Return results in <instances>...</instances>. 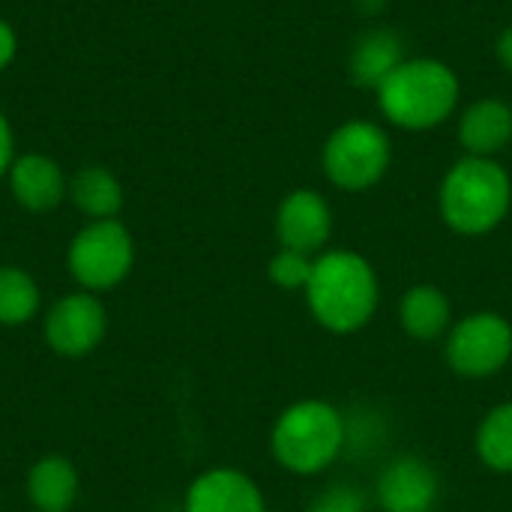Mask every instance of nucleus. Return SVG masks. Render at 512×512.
Listing matches in <instances>:
<instances>
[{"label": "nucleus", "mask_w": 512, "mask_h": 512, "mask_svg": "<svg viewBox=\"0 0 512 512\" xmlns=\"http://www.w3.org/2000/svg\"><path fill=\"white\" fill-rule=\"evenodd\" d=\"M381 300L375 267L351 249L321 252L312 264L306 285V303L312 318L330 333L363 330Z\"/></svg>", "instance_id": "1"}, {"label": "nucleus", "mask_w": 512, "mask_h": 512, "mask_svg": "<svg viewBox=\"0 0 512 512\" xmlns=\"http://www.w3.org/2000/svg\"><path fill=\"white\" fill-rule=\"evenodd\" d=\"M375 93L381 114L393 126L426 132L453 117L459 105V78L435 57H405Z\"/></svg>", "instance_id": "2"}, {"label": "nucleus", "mask_w": 512, "mask_h": 512, "mask_svg": "<svg viewBox=\"0 0 512 512\" xmlns=\"http://www.w3.org/2000/svg\"><path fill=\"white\" fill-rule=\"evenodd\" d=\"M512 204V183L504 165L483 156H462L441 183V216L465 237L495 231Z\"/></svg>", "instance_id": "3"}, {"label": "nucleus", "mask_w": 512, "mask_h": 512, "mask_svg": "<svg viewBox=\"0 0 512 512\" xmlns=\"http://www.w3.org/2000/svg\"><path fill=\"white\" fill-rule=\"evenodd\" d=\"M345 441L348 429L339 408L321 399H303L279 414L270 435V450L285 471L312 477L339 459Z\"/></svg>", "instance_id": "4"}, {"label": "nucleus", "mask_w": 512, "mask_h": 512, "mask_svg": "<svg viewBox=\"0 0 512 512\" xmlns=\"http://www.w3.org/2000/svg\"><path fill=\"white\" fill-rule=\"evenodd\" d=\"M393 147L387 132L369 120L342 123L324 144V174L345 192H366L387 174Z\"/></svg>", "instance_id": "5"}, {"label": "nucleus", "mask_w": 512, "mask_h": 512, "mask_svg": "<svg viewBox=\"0 0 512 512\" xmlns=\"http://www.w3.org/2000/svg\"><path fill=\"white\" fill-rule=\"evenodd\" d=\"M132 264H135V243L126 225H120L117 219H99L84 225L72 237L66 252V267L72 279L81 285V291L90 294L111 291L120 282H126Z\"/></svg>", "instance_id": "6"}, {"label": "nucleus", "mask_w": 512, "mask_h": 512, "mask_svg": "<svg viewBox=\"0 0 512 512\" xmlns=\"http://www.w3.org/2000/svg\"><path fill=\"white\" fill-rule=\"evenodd\" d=\"M512 357V324L498 312H474L450 327L447 363L462 378H492Z\"/></svg>", "instance_id": "7"}, {"label": "nucleus", "mask_w": 512, "mask_h": 512, "mask_svg": "<svg viewBox=\"0 0 512 512\" xmlns=\"http://www.w3.org/2000/svg\"><path fill=\"white\" fill-rule=\"evenodd\" d=\"M108 330V312L102 300L90 291H72L63 294L42 321L45 345L69 360L93 354Z\"/></svg>", "instance_id": "8"}, {"label": "nucleus", "mask_w": 512, "mask_h": 512, "mask_svg": "<svg viewBox=\"0 0 512 512\" xmlns=\"http://www.w3.org/2000/svg\"><path fill=\"white\" fill-rule=\"evenodd\" d=\"M384 512H432L441 501V477L423 456H399L378 477Z\"/></svg>", "instance_id": "9"}, {"label": "nucleus", "mask_w": 512, "mask_h": 512, "mask_svg": "<svg viewBox=\"0 0 512 512\" xmlns=\"http://www.w3.org/2000/svg\"><path fill=\"white\" fill-rule=\"evenodd\" d=\"M333 231V213L324 195L312 189H297L282 198L276 210V237L282 249L315 255L327 246Z\"/></svg>", "instance_id": "10"}, {"label": "nucleus", "mask_w": 512, "mask_h": 512, "mask_svg": "<svg viewBox=\"0 0 512 512\" xmlns=\"http://www.w3.org/2000/svg\"><path fill=\"white\" fill-rule=\"evenodd\" d=\"M186 512H267L258 483L237 468H210L186 489Z\"/></svg>", "instance_id": "11"}, {"label": "nucleus", "mask_w": 512, "mask_h": 512, "mask_svg": "<svg viewBox=\"0 0 512 512\" xmlns=\"http://www.w3.org/2000/svg\"><path fill=\"white\" fill-rule=\"evenodd\" d=\"M12 198L30 213H51L66 198V177L60 165L42 153L18 156L9 168Z\"/></svg>", "instance_id": "12"}, {"label": "nucleus", "mask_w": 512, "mask_h": 512, "mask_svg": "<svg viewBox=\"0 0 512 512\" xmlns=\"http://www.w3.org/2000/svg\"><path fill=\"white\" fill-rule=\"evenodd\" d=\"M459 141L468 156L495 159L512 141V108L501 99H480L459 117Z\"/></svg>", "instance_id": "13"}, {"label": "nucleus", "mask_w": 512, "mask_h": 512, "mask_svg": "<svg viewBox=\"0 0 512 512\" xmlns=\"http://www.w3.org/2000/svg\"><path fill=\"white\" fill-rule=\"evenodd\" d=\"M78 486V471L66 456H42L27 471V501L36 512H69Z\"/></svg>", "instance_id": "14"}, {"label": "nucleus", "mask_w": 512, "mask_h": 512, "mask_svg": "<svg viewBox=\"0 0 512 512\" xmlns=\"http://www.w3.org/2000/svg\"><path fill=\"white\" fill-rule=\"evenodd\" d=\"M402 60H405L402 36L396 30L375 27V30L363 33L351 51V81L357 87L378 90Z\"/></svg>", "instance_id": "15"}, {"label": "nucleus", "mask_w": 512, "mask_h": 512, "mask_svg": "<svg viewBox=\"0 0 512 512\" xmlns=\"http://www.w3.org/2000/svg\"><path fill=\"white\" fill-rule=\"evenodd\" d=\"M399 321L417 342H435L453 327V306L435 285H414L399 303Z\"/></svg>", "instance_id": "16"}, {"label": "nucleus", "mask_w": 512, "mask_h": 512, "mask_svg": "<svg viewBox=\"0 0 512 512\" xmlns=\"http://www.w3.org/2000/svg\"><path fill=\"white\" fill-rule=\"evenodd\" d=\"M69 195L75 201V207L90 216V222L99 219H117L120 207H123V186L120 180L99 165H87L81 168L72 183H69Z\"/></svg>", "instance_id": "17"}, {"label": "nucleus", "mask_w": 512, "mask_h": 512, "mask_svg": "<svg viewBox=\"0 0 512 512\" xmlns=\"http://www.w3.org/2000/svg\"><path fill=\"white\" fill-rule=\"evenodd\" d=\"M42 294L36 279L12 264L0 267V327H24L39 315Z\"/></svg>", "instance_id": "18"}, {"label": "nucleus", "mask_w": 512, "mask_h": 512, "mask_svg": "<svg viewBox=\"0 0 512 512\" xmlns=\"http://www.w3.org/2000/svg\"><path fill=\"white\" fill-rule=\"evenodd\" d=\"M477 456L489 471L512 474V402L492 408L477 429Z\"/></svg>", "instance_id": "19"}, {"label": "nucleus", "mask_w": 512, "mask_h": 512, "mask_svg": "<svg viewBox=\"0 0 512 512\" xmlns=\"http://www.w3.org/2000/svg\"><path fill=\"white\" fill-rule=\"evenodd\" d=\"M312 264H315V258H309L303 252L279 249L267 264V276L282 291H306L309 276H312Z\"/></svg>", "instance_id": "20"}, {"label": "nucleus", "mask_w": 512, "mask_h": 512, "mask_svg": "<svg viewBox=\"0 0 512 512\" xmlns=\"http://www.w3.org/2000/svg\"><path fill=\"white\" fill-rule=\"evenodd\" d=\"M309 512H366V495L354 486H330L312 501Z\"/></svg>", "instance_id": "21"}, {"label": "nucleus", "mask_w": 512, "mask_h": 512, "mask_svg": "<svg viewBox=\"0 0 512 512\" xmlns=\"http://www.w3.org/2000/svg\"><path fill=\"white\" fill-rule=\"evenodd\" d=\"M12 162H15V159H12V129H9L6 117L0 114V177L9 174Z\"/></svg>", "instance_id": "22"}, {"label": "nucleus", "mask_w": 512, "mask_h": 512, "mask_svg": "<svg viewBox=\"0 0 512 512\" xmlns=\"http://www.w3.org/2000/svg\"><path fill=\"white\" fill-rule=\"evenodd\" d=\"M15 48H18V42H15V33H12V27L0 18V69H6L9 63H12V57H15Z\"/></svg>", "instance_id": "23"}, {"label": "nucleus", "mask_w": 512, "mask_h": 512, "mask_svg": "<svg viewBox=\"0 0 512 512\" xmlns=\"http://www.w3.org/2000/svg\"><path fill=\"white\" fill-rule=\"evenodd\" d=\"M498 60L504 63L507 72H512V27H507L498 39Z\"/></svg>", "instance_id": "24"}, {"label": "nucleus", "mask_w": 512, "mask_h": 512, "mask_svg": "<svg viewBox=\"0 0 512 512\" xmlns=\"http://www.w3.org/2000/svg\"><path fill=\"white\" fill-rule=\"evenodd\" d=\"M366 512H369V510H366Z\"/></svg>", "instance_id": "25"}]
</instances>
